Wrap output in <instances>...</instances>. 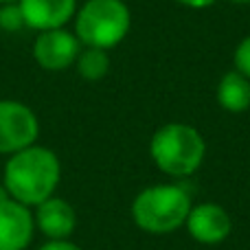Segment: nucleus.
I'll return each instance as SVG.
<instances>
[{
    "mask_svg": "<svg viewBox=\"0 0 250 250\" xmlns=\"http://www.w3.org/2000/svg\"><path fill=\"white\" fill-rule=\"evenodd\" d=\"M35 233L33 208L13 200L0 185V250H26Z\"/></svg>",
    "mask_w": 250,
    "mask_h": 250,
    "instance_id": "obj_7",
    "label": "nucleus"
},
{
    "mask_svg": "<svg viewBox=\"0 0 250 250\" xmlns=\"http://www.w3.org/2000/svg\"><path fill=\"white\" fill-rule=\"evenodd\" d=\"M173 2L182 4V7H189V9H207L211 4H215L217 0H173Z\"/></svg>",
    "mask_w": 250,
    "mask_h": 250,
    "instance_id": "obj_16",
    "label": "nucleus"
},
{
    "mask_svg": "<svg viewBox=\"0 0 250 250\" xmlns=\"http://www.w3.org/2000/svg\"><path fill=\"white\" fill-rule=\"evenodd\" d=\"M149 156L163 173L171 178H187L202 167L207 143L193 125L167 123L151 136Z\"/></svg>",
    "mask_w": 250,
    "mask_h": 250,
    "instance_id": "obj_2",
    "label": "nucleus"
},
{
    "mask_svg": "<svg viewBox=\"0 0 250 250\" xmlns=\"http://www.w3.org/2000/svg\"><path fill=\"white\" fill-rule=\"evenodd\" d=\"M60 180L62 163L57 154L35 143L18 154L7 156L0 185L13 200L29 208H35L44 200L55 195Z\"/></svg>",
    "mask_w": 250,
    "mask_h": 250,
    "instance_id": "obj_1",
    "label": "nucleus"
},
{
    "mask_svg": "<svg viewBox=\"0 0 250 250\" xmlns=\"http://www.w3.org/2000/svg\"><path fill=\"white\" fill-rule=\"evenodd\" d=\"M0 29L4 33H18V31L26 29L24 16L18 2H4L0 4Z\"/></svg>",
    "mask_w": 250,
    "mask_h": 250,
    "instance_id": "obj_13",
    "label": "nucleus"
},
{
    "mask_svg": "<svg viewBox=\"0 0 250 250\" xmlns=\"http://www.w3.org/2000/svg\"><path fill=\"white\" fill-rule=\"evenodd\" d=\"M26 29H64L77 13V0H18Z\"/></svg>",
    "mask_w": 250,
    "mask_h": 250,
    "instance_id": "obj_10",
    "label": "nucleus"
},
{
    "mask_svg": "<svg viewBox=\"0 0 250 250\" xmlns=\"http://www.w3.org/2000/svg\"><path fill=\"white\" fill-rule=\"evenodd\" d=\"M185 229L189 230L191 239L204 246H215L229 239L233 233V220L229 211L215 202H200L193 204L189 217L185 222Z\"/></svg>",
    "mask_w": 250,
    "mask_h": 250,
    "instance_id": "obj_8",
    "label": "nucleus"
},
{
    "mask_svg": "<svg viewBox=\"0 0 250 250\" xmlns=\"http://www.w3.org/2000/svg\"><path fill=\"white\" fill-rule=\"evenodd\" d=\"M82 48L83 46L77 40V35L66 26L40 31L33 42V60L40 68L48 70V73H62V70L75 66Z\"/></svg>",
    "mask_w": 250,
    "mask_h": 250,
    "instance_id": "obj_6",
    "label": "nucleus"
},
{
    "mask_svg": "<svg viewBox=\"0 0 250 250\" xmlns=\"http://www.w3.org/2000/svg\"><path fill=\"white\" fill-rule=\"evenodd\" d=\"M40 121L33 108L16 99H0V154L13 156L35 145Z\"/></svg>",
    "mask_w": 250,
    "mask_h": 250,
    "instance_id": "obj_5",
    "label": "nucleus"
},
{
    "mask_svg": "<svg viewBox=\"0 0 250 250\" xmlns=\"http://www.w3.org/2000/svg\"><path fill=\"white\" fill-rule=\"evenodd\" d=\"M230 2H239V4H248L250 0H230Z\"/></svg>",
    "mask_w": 250,
    "mask_h": 250,
    "instance_id": "obj_17",
    "label": "nucleus"
},
{
    "mask_svg": "<svg viewBox=\"0 0 250 250\" xmlns=\"http://www.w3.org/2000/svg\"><path fill=\"white\" fill-rule=\"evenodd\" d=\"M4 2H18V0H0V4H4Z\"/></svg>",
    "mask_w": 250,
    "mask_h": 250,
    "instance_id": "obj_18",
    "label": "nucleus"
},
{
    "mask_svg": "<svg viewBox=\"0 0 250 250\" xmlns=\"http://www.w3.org/2000/svg\"><path fill=\"white\" fill-rule=\"evenodd\" d=\"M38 250H83L79 244H75L73 239H55V242H44Z\"/></svg>",
    "mask_w": 250,
    "mask_h": 250,
    "instance_id": "obj_15",
    "label": "nucleus"
},
{
    "mask_svg": "<svg viewBox=\"0 0 250 250\" xmlns=\"http://www.w3.org/2000/svg\"><path fill=\"white\" fill-rule=\"evenodd\" d=\"M217 104L226 112H246L250 108V79L239 70H229L217 83Z\"/></svg>",
    "mask_w": 250,
    "mask_h": 250,
    "instance_id": "obj_11",
    "label": "nucleus"
},
{
    "mask_svg": "<svg viewBox=\"0 0 250 250\" xmlns=\"http://www.w3.org/2000/svg\"><path fill=\"white\" fill-rule=\"evenodd\" d=\"M132 26V13L123 0H86L75 13V31L82 46L110 51L121 44Z\"/></svg>",
    "mask_w": 250,
    "mask_h": 250,
    "instance_id": "obj_4",
    "label": "nucleus"
},
{
    "mask_svg": "<svg viewBox=\"0 0 250 250\" xmlns=\"http://www.w3.org/2000/svg\"><path fill=\"white\" fill-rule=\"evenodd\" d=\"M193 207L191 195L178 185H154L132 200V220L149 235H169L182 229Z\"/></svg>",
    "mask_w": 250,
    "mask_h": 250,
    "instance_id": "obj_3",
    "label": "nucleus"
},
{
    "mask_svg": "<svg viewBox=\"0 0 250 250\" xmlns=\"http://www.w3.org/2000/svg\"><path fill=\"white\" fill-rule=\"evenodd\" d=\"M75 66H77V73L82 79H86V82H99L110 70V55L104 48L83 46L77 62H75Z\"/></svg>",
    "mask_w": 250,
    "mask_h": 250,
    "instance_id": "obj_12",
    "label": "nucleus"
},
{
    "mask_svg": "<svg viewBox=\"0 0 250 250\" xmlns=\"http://www.w3.org/2000/svg\"><path fill=\"white\" fill-rule=\"evenodd\" d=\"M35 230L42 235L46 242L55 239H70V235L77 229V211L68 200L53 195L44 200L42 204L33 208Z\"/></svg>",
    "mask_w": 250,
    "mask_h": 250,
    "instance_id": "obj_9",
    "label": "nucleus"
},
{
    "mask_svg": "<svg viewBox=\"0 0 250 250\" xmlns=\"http://www.w3.org/2000/svg\"><path fill=\"white\" fill-rule=\"evenodd\" d=\"M233 62H235V70H239L244 77L250 79V35L248 38H244L242 42L237 44L235 55H233Z\"/></svg>",
    "mask_w": 250,
    "mask_h": 250,
    "instance_id": "obj_14",
    "label": "nucleus"
}]
</instances>
